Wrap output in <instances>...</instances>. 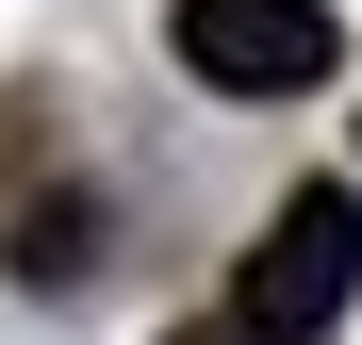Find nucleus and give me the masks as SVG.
I'll return each mask as SVG.
<instances>
[{
  "label": "nucleus",
  "mask_w": 362,
  "mask_h": 345,
  "mask_svg": "<svg viewBox=\"0 0 362 345\" xmlns=\"http://www.w3.org/2000/svg\"><path fill=\"white\" fill-rule=\"evenodd\" d=\"M346 296H362V198H346V181H296V198L264 214V247L230 263V329H264V345H313Z\"/></svg>",
  "instance_id": "nucleus-1"
},
{
  "label": "nucleus",
  "mask_w": 362,
  "mask_h": 345,
  "mask_svg": "<svg viewBox=\"0 0 362 345\" xmlns=\"http://www.w3.org/2000/svg\"><path fill=\"white\" fill-rule=\"evenodd\" d=\"M165 345H264V329H230V313H214V329H165Z\"/></svg>",
  "instance_id": "nucleus-4"
},
{
  "label": "nucleus",
  "mask_w": 362,
  "mask_h": 345,
  "mask_svg": "<svg viewBox=\"0 0 362 345\" xmlns=\"http://www.w3.org/2000/svg\"><path fill=\"white\" fill-rule=\"evenodd\" d=\"M0 263H17V279H83V263H99V214H83V198L17 214V247H0Z\"/></svg>",
  "instance_id": "nucleus-3"
},
{
  "label": "nucleus",
  "mask_w": 362,
  "mask_h": 345,
  "mask_svg": "<svg viewBox=\"0 0 362 345\" xmlns=\"http://www.w3.org/2000/svg\"><path fill=\"white\" fill-rule=\"evenodd\" d=\"M165 49H181L214 99H313L346 33H329V0H181Z\"/></svg>",
  "instance_id": "nucleus-2"
}]
</instances>
